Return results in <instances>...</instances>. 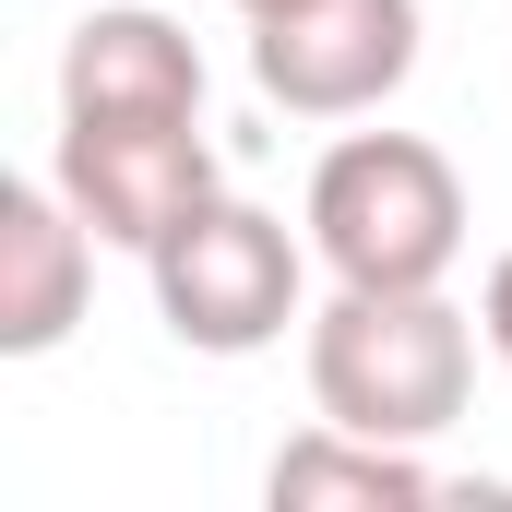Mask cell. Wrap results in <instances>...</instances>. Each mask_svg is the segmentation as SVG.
<instances>
[{
  "instance_id": "10",
  "label": "cell",
  "mask_w": 512,
  "mask_h": 512,
  "mask_svg": "<svg viewBox=\"0 0 512 512\" xmlns=\"http://www.w3.org/2000/svg\"><path fill=\"white\" fill-rule=\"evenodd\" d=\"M227 12H251V24H274V12H298V0H227Z\"/></svg>"
},
{
  "instance_id": "2",
  "label": "cell",
  "mask_w": 512,
  "mask_h": 512,
  "mask_svg": "<svg viewBox=\"0 0 512 512\" xmlns=\"http://www.w3.org/2000/svg\"><path fill=\"white\" fill-rule=\"evenodd\" d=\"M310 251L334 286H441L465 262V179L417 131H346L310 167Z\"/></svg>"
},
{
  "instance_id": "4",
  "label": "cell",
  "mask_w": 512,
  "mask_h": 512,
  "mask_svg": "<svg viewBox=\"0 0 512 512\" xmlns=\"http://www.w3.org/2000/svg\"><path fill=\"white\" fill-rule=\"evenodd\" d=\"M417 72V0H298L251 24V84L286 120H370Z\"/></svg>"
},
{
  "instance_id": "1",
  "label": "cell",
  "mask_w": 512,
  "mask_h": 512,
  "mask_svg": "<svg viewBox=\"0 0 512 512\" xmlns=\"http://www.w3.org/2000/svg\"><path fill=\"white\" fill-rule=\"evenodd\" d=\"M477 334L441 286H334L310 310V405L370 441H441L477 393Z\"/></svg>"
},
{
  "instance_id": "5",
  "label": "cell",
  "mask_w": 512,
  "mask_h": 512,
  "mask_svg": "<svg viewBox=\"0 0 512 512\" xmlns=\"http://www.w3.org/2000/svg\"><path fill=\"white\" fill-rule=\"evenodd\" d=\"M48 179L72 191V215H84L108 251H155L179 215H203V203L227 191L203 120H60Z\"/></svg>"
},
{
  "instance_id": "8",
  "label": "cell",
  "mask_w": 512,
  "mask_h": 512,
  "mask_svg": "<svg viewBox=\"0 0 512 512\" xmlns=\"http://www.w3.org/2000/svg\"><path fill=\"white\" fill-rule=\"evenodd\" d=\"M262 501L274 512H417L441 501V477L417 465V441H370V429H334V417H310L286 453H274V477H262Z\"/></svg>"
},
{
  "instance_id": "7",
  "label": "cell",
  "mask_w": 512,
  "mask_h": 512,
  "mask_svg": "<svg viewBox=\"0 0 512 512\" xmlns=\"http://www.w3.org/2000/svg\"><path fill=\"white\" fill-rule=\"evenodd\" d=\"M96 227L72 215L60 179H0V358H48L84 322Z\"/></svg>"
},
{
  "instance_id": "9",
  "label": "cell",
  "mask_w": 512,
  "mask_h": 512,
  "mask_svg": "<svg viewBox=\"0 0 512 512\" xmlns=\"http://www.w3.org/2000/svg\"><path fill=\"white\" fill-rule=\"evenodd\" d=\"M477 322H489V358L512 370V251L489 262V286H477Z\"/></svg>"
},
{
  "instance_id": "3",
  "label": "cell",
  "mask_w": 512,
  "mask_h": 512,
  "mask_svg": "<svg viewBox=\"0 0 512 512\" xmlns=\"http://www.w3.org/2000/svg\"><path fill=\"white\" fill-rule=\"evenodd\" d=\"M143 274H155V322L191 358H262L298 322V298H310V262L286 239V215H262L239 191H215L203 215H179L143 251Z\"/></svg>"
},
{
  "instance_id": "6",
  "label": "cell",
  "mask_w": 512,
  "mask_h": 512,
  "mask_svg": "<svg viewBox=\"0 0 512 512\" xmlns=\"http://www.w3.org/2000/svg\"><path fill=\"white\" fill-rule=\"evenodd\" d=\"M60 120H203V48L143 0L84 12L60 48Z\"/></svg>"
}]
</instances>
